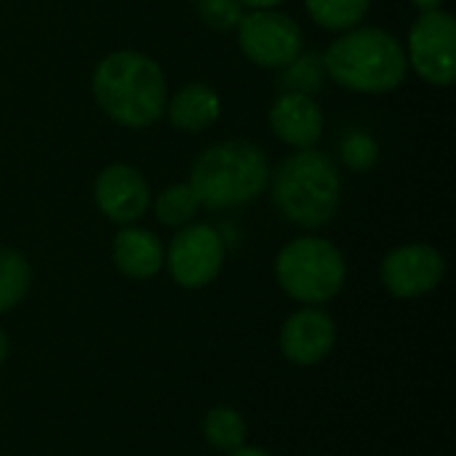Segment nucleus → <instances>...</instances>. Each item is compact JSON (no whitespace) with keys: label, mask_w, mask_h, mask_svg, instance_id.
I'll list each match as a JSON object with an SVG mask.
<instances>
[{"label":"nucleus","mask_w":456,"mask_h":456,"mask_svg":"<svg viewBox=\"0 0 456 456\" xmlns=\"http://www.w3.org/2000/svg\"><path fill=\"white\" fill-rule=\"evenodd\" d=\"M238 3L246 5V8H251V11H267V8H278L286 0H238Z\"/></svg>","instance_id":"aec40b11"},{"label":"nucleus","mask_w":456,"mask_h":456,"mask_svg":"<svg viewBox=\"0 0 456 456\" xmlns=\"http://www.w3.org/2000/svg\"><path fill=\"white\" fill-rule=\"evenodd\" d=\"M270 182V163L259 144L246 139L206 147L190 171V190L206 208H238L256 200Z\"/></svg>","instance_id":"7ed1b4c3"},{"label":"nucleus","mask_w":456,"mask_h":456,"mask_svg":"<svg viewBox=\"0 0 456 456\" xmlns=\"http://www.w3.org/2000/svg\"><path fill=\"white\" fill-rule=\"evenodd\" d=\"M406 61L430 86H452L456 77V21L449 11L422 13L406 40Z\"/></svg>","instance_id":"0eeeda50"},{"label":"nucleus","mask_w":456,"mask_h":456,"mask_svg":"<svg viewBox=\"0 0 456 456\" xmlns=\"http://www.w3.org/2000/svg\"><path fill=\"white\" fill-rule=\"evenodd\" d=\"M275 281L294 302L321 307L345 289L347 262L331 240L302 235L278 251Z\"/></svg>","instance_id":"39448f33"},{"label":"nucleus","mask_w":456,"mask_h":456,"mask_svg":"<svg viewBox=\"0 0 456 456\" xmlns=\"http://www.w3.org/2000/svg\"><path fill=\"white\" fill-rule=\"evenodd\" d=\"M168 275L182 289H203L214 283L224 265V240L211 224H184L171 238L166 262Z\"/></svg>","instance_id":"6e6552de"},{"label":"nucleus","mask_w":456,"mask_h":456,"mask_svg":"<svg viewBox=\"0 0 456 456\" xmlns=\"http://www.w3.org/2000/svg\"><path fill=\"white\" fill-rule=\"evenodd\" d=\"M305 8L323 29L347 32L366 19L371 0H305Z\"/></svg>","instance_id":"f3484780"},{"label":"nucleus","mask_w":456,"mask_h":456,"mask_svg":"<svg viewBox=\"0 0 456 456\" xmlns=\"http://www.w3.org/2000/svg\"><path fill=\"white\" fill-rule=\"evenodd\" d=\"M112 262L126 278L147 281L160 273L166 262V251L152 230L126 224L112 240Z\"/></svg>","instance_id":"ddd939ff"},{"label":"nucleus","mask_w":456,"mask_h":456,"mask_svg":"<svg viewBox=\"0 0 456 456\" xmlns=\"http://www.w3.org/2000/svg\"><path fill=\"white\" fill-rule=\"evenodd\" d=\"M155 216L160 224L166 227H184L195 219L200 203L195 198V192L190 190V184H171L166 187L158 200H155Z\"/></svg>","instance_id":"a211bd4d"},{"label":"nucleus","mask_w":456,"mask_h":456,"mask_svg":"<svg viewBox=\"0 0 456 456\" xmlns=\"http://www.w3.org/2000/svg\"><path fill=\"white\" fill-rule=\"evenodd\" d=\"M32 286L29 259L11 246H0V315L13 310Z\"/></svg>","instance_id":"2eb2a0df"},{"label":"nucleus","mask_w":456,"mask_h":456,"mask_svg":"<svg viewBox=\"0 0 456 456\" xmlns=\"http://www.w3.org/2000/svg\"><path fill=\"white\" fill-rule=\"evenodd\" d=\"M342 200V179L334 160L321 150H297L273 171V203L297 227L329 224Z\"/></svg>","instance_id":"20e7f679"},{"label":"nucleus","mask_w":456,"mask_h":456,"mask_svg":"<svg viewBox=\"0 0 456 456\" xmlns=\"http://www.w3.org/2000/svg\"><path fill=\"white\" fill-rule=\"evenodd\" d=\"M227 456H273L270 452H265V449H259V446H240V449H235V452H230Z\"/></svg>","instance_id":"412c9836"},{"label":"nucleus","mask_w":456,"mask_h":456,"mask_svg":"<svg viewBox=\"0 0 456 456\" xmlns=\"http://www.w3.org/2000/svg\"><path fill=\"white\" fill-rule=\"evenodd\" d=\"M411 5H417L422 13H428V11H438L444 5V0H411Z\"/></svg>","instance_id":"4be33fe9"},{"label":"nucleus","mask_w":456,"mask_h":456,"mask_svg":"<svg viewBox=\"0 0 456 456\" xmlns=\"http://www.w3.org/2000/svg\"><path fill=\"white\" fill-rule=\"evenodd\" d=\"M166 110H168V120L174 128L198 134L219 120L222 99L206 83H187L174 94V99L166 104Z\"/></svg>","instance_id":"4468645a"},{"label":"nucleus","mask_w":456,"mask_h":456,"mask_svg":"<svg viewBox=\"0 0 456 456\" xmlns=\"http://www.w3.org/2000/svg\"><path fill=\"white\" fill-rule=\"evenodd\" d=\"M246 436H248V425H246L243 414L232 406H214L203 417V438L216 452L230 454V452L240 449L246 444Z\"/></svg>","instance_id":"dca6fc26"},{"label":"nucleus","mask_w":456,"mask_h":456,"mask_svg":"<svg viewBox=\"0 0 456 456\" xmlns=\"http://www.w3.org/2000/svg\"><path fill=\"white\" fill-rule=\"evenodd\" d=\"M281 353L294 366H318L337 345V321L321 307H302L281 326Z\"/></svg>","instance_id":"9b49d317"},{"label":"nucleus","mask_w":456,"mask_h":456,"mask_svg":"<svg viewBox=\"0 0 456 456\" xmlns=\"http://www.w3.org/2000/svg\"><path fill=\"white\" fill-rule=\"evenodd\" d=\"M446 275L444 254L430 243H406L393 248L379 267L385 291L395 299H419L438 289Z\"/></svg>","instance_id":"1a4fd4ad"},{"label":"nucleus","mask_w":456,"mask_h":456,"mask_svg":"<svg viewBox=\"0 0 456 456\" xmlns=\"http://www.w3.org/2000/svg\"><path fill=\"white\" fill-rule=\"evenodd\" d=\"M273 134L297 150L315 147L323 134V110L307 91H286L270 107Z\"/></svg>","instance_id":"f8f14e48"},{"label":"nucleus","mask_w":456,"mask_h":456,"mask_svg":"<svg viewBox=\"0 0 456 456\" xmlns=\"http://www.w3.org/2000/svg\"><path fill=\"white\" fill-rule=\"evenodd\" d=\"M323 67L334 83L355 94H390L409 72L403 43L379 27H353L339 35L323 56Z\"/></svg>","instance_id":"f03ea898"},{"label":"nucleus","mask_w":456,"mask_h":456,"mask_svg":"<svg viewBox=\"0 0 456 456\" xmlns=\"http://www.w3.org/2000/svg\"><path fill=\"white\" fill-rule=\"evenodd\" d=\"M5 358H8V337H5V331L0 326V366L5 363Z\"/></svg>","instance_id":"5701e85b"},{"label":"nucleus","mask_w":456,"mask_h":456,"mask_svg":"<svg viewBox=\"0 0 456 456\" xmlns=\"http://www.w3.org/2000/svg\"><path fill=\"white\" fill-rule=\"evenodd\" d=\"M342 158L350 168L355 171H369L377 158H379V147L371 136L366 134H350L342 144Z\"/></svg>","instance_id":"6ab92c4d"},{"label":"nucleus","mask_w":456,"mask_h":456,"mask_svg":"<svg viewBox=\"0 0 456 456\" xmlns=\"http://www.w3.org/2000/svg\"><path fill=\"white\" fill-rule=\"evenodd\" d=\"M96 208L115 224H134L150 208V184L139 168L110 163L94 179Z\"/></svg>","instance_id":"9d476101"},{"label":"nucleus","mask_w":456,"mask_h":456,"mask_svg":"<svg viewBox=\"0 0 456 456\" xmlns=\"http://www.w3.org/2000/svg\"><path fill=\"white\" fill-rule=\"evenodd\" d=\"M91 91L102 112L123 128L152 126L168 99L160 64L131 48L112 51L94 67Z\"/></svg>","instance_id":"f257e3e1"},{"label":"nucleus","mask_w":456,"mask_h":456,"mask_svg":"<svg viewBox=\"0 0 456 456\" xmlns=\"http://www.w3.org/2000/svg\"><path fill=\"white\" fill-rule=\"evenodd\" d=\"M235 27H238V45L243 56L259 67L283 69L302 56L305 32L289 13H281L275 8L251 11L240 16Z\"/></svg>","instance_id":"423d86ee"}]
</instances>
